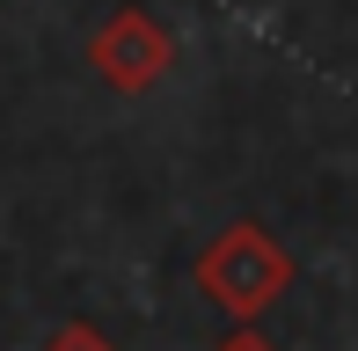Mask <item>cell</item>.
<instances>
[{
    "instance_id": "obj_1",
    "label": "cell",
    "mask_w": 358,
    "mask_h": 351,
    "mask_svg": "<svg viewBox=\"0 0 358 351\" xmlns=\"http://www.w3.org/2000/svg\"><path fill=\"white\" fill-rule=\"evenodd\" d=\"M190 278H198V293L213 300L220 315L256 322V315H271L292 293V257L271 242V227L234 220V227H220L213 242L198 249V271H190Z\"/></svg>"
},
{
    "instance_id": "obj_2",
    "label": "cell",
    "mask_w": 358,
    "mask_h": 351,
    "mask_svg": "<svg viewBox=\"0 0 358 351\" xmlns=\"http://www.w3.org/2000/svg\"><path fill=\"white\" fill-rule=\"evenodd\" d=\"M88 66L110 95H146L161 73L176 66V37L154 8H110L88 37Z\"/></svg>"
},
{
    "instance_id": "obj_3",
    "label": "cell",
    "mask_w": 358,
    "mask_h": 351,
    "mask_svg": "<svg viewBox=\"0 0 358 351\" xmlns=\"http://www.w3.org/2000/svg\"><path fill=\"white\" fill-rule=\"evenodd\" d=\"M37 351H117V344H110L95 322H66V329H52V337H44Z\"/></svg>"
},
{
    "instance_id": "obj_4",
    "label": "cell",
    "mask_w": 358,
    "mask_h": 351,
    "mask_svg": "<svg viewBox=\"0 0 358 351\" xmlns=\"http://www.w3.org/2000/svg\"><path fill=\"white\" fill-rule=\"evenodd\" d=\"M213 351H278V344H271L264 329H249V322H234V337H220Z\"/></svg>"
}]
</instances>
